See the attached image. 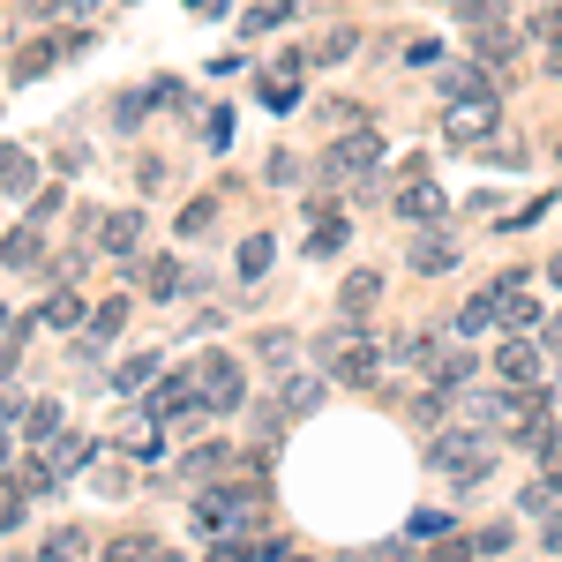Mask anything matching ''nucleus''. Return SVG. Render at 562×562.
Returning <instances> with one entry per match:
<instances>
[{"instance_id":"1","label":"nucleus","mask_w":562,"mask_h":562,"mask_svg":"<svg viewBox=\"0 0 562 562\" xmlns=\"http://www.w3.org/2000/svg\"><path fill=\"white\" fill-rule=\"evenodd\" d=\"M383 360L390 352L360 330V315H346L338 330H323V368H330L338 383H383Z\"/></svg>"},{"instance_id":"2","label":"nucleus","mask_w":562,"mask_h":562,"mask_svg":"<svg viewBox=\"0 0 562 562\" xmlns=\"http://www.w3.org/2000/svg\"><path fill=\"white\" fill-rule=\"evenodd\" d=\"M428 465L442 480H458V487H473V480H487V465H495V458H487V435L465 420V428H442L428 442Z\"/></svg>"},{"instance_id":"3","label":"nucleus","mask_w":562,"mask_h":562,"mask_svg":"<svg viewBox=\"0 0 562 562\" xmlns=\"http://www.w3.org/2000/svg\"><path fill=\"white\" fill-rule=\"evenodd\" d=\"M390 211L413 217V225H435V217H450V195L428 180V158H405L397 166V195H390Z\"/></svg>"},{"instance_id":"4","label":"nucleus","mask_w":562,"mask_h":562,"mask_svg":"<svg viewBox=\"0 0 562 562\" xmlns=\"http://www.w3.org/2000/svg\"><path fill=\"white\" fill-rule=\"evenodd\" d=\"M375 158H383V135H375V128H346L338 143H330V158H323V180L346 188V180L375 173Z\"/></svg>"},{"instance_id":"5","label":"nucleus","mask_w":562,"mask_h":562,"mask_svg":"<svg viewBox=\"0 0 562 562\" xmlns=\"http://www.w3.org/2000/svg\"><path fill=\"white\" fill-rule=\"evenodd\" d=\"M503 128V98L487 90V98H450L442 105V135L450 143H487V135Z\"/></svg>"},{"instance_id":"6","label":"nucleus","mask_w":562,"mask_h":562,"mask_svg":"<svg viewBox=\"0 0 562 562\" xmlns=\"http://www.w3.org/2000/svg\"><path fill=\"white\" fill-rule=\"evenodd\" d=\"M195 375H203V405H211V413H240V405H248V375H240L233 352H203Z\"/></svg>"},{"instance_id":"7","label":"nucleus","mask_w":562,"mask_h":562,"mask_svg":"<svg viewBox=\"0 0 562 562\" xmlns=\"http://www.w3.org/2000/svg\"><path fill=\"white\" fill-rule=\"evenodd\" d=\"M121 450L143 458V465H150V458H166V420H158L150 405H135L128 420H121Z\"/></svg>"},{"instance_id":"8","label":"nucleus","mask_w":562,"mask_h":562,"mask_svg":"<svg viewBox=\"0 0 562 562\" xmlns=\"http://www.w3.org/2000/svg\"><path fill=\"white\" fill-rule=\"evenodd\" d=\"M90 240H98L105 256H135V248H143V211H105L90 225Z\"/></svg>"},{"instance_id":"9","label":"nucleus","mask_w":562,"mask_h":562,"mask_svg":"<svg viewBox=\"0 0 562 562\" xmlns=\"http://www.w3.org/2000/svg\"><path fill=\"white\" fill-rule=\"evenodd\" d=\"M150 413H158V420H188V413H203V375H166L158 397H150Z\"/></svg>"},{"instance_id":"10","label":"nucleus","mask_w":562,"mask_h":562,"mask_svg":"<svg viewBox=\"0 0 562 562\" xmlns=\"http://www.w3.org/2000/svg\"><path fill=\"white\" fill-rule=\"evenodd\" d=\"M121 323H128V301H98V315L83 323V346H76V360H105V346L121 338Z\"/></svg>"},{"instance_id":"11","label":"nucleus","mask_w":562,"mask_h":562,"mask_svg":"<svg viewBox=\"0 0 562 562\" xmlns=\"http://www.w3.org/2000/svg\"><path fill=\"white\" fill-rule=\"evenodd\" d=\"M405 262H413L420 278H450V270H458V240H450V233H420Z\"/></svg>"},{"instance_id":"12","label":"nucleus","mask_w":562,"mask_h":562,"mask_svg":"<svg viewBox=\"0 0 562 562\" xmlns=\"http://www.w3.org/2000/svg\"><path fill=\"white\" fill-rule=\"evenodd\" d=\"M518 510H525V518H562V473H555V465L518 487Z\"/></svg>"},{"instance_id":"13","label":"nucleus","mask_w":562,"mask_h":562,"mask_svg":"<svg viewBox=\"0 0 562 562\" xmlns=\"http://www.w3.org/2000/svg\"><path fill=\"white\" fill-rule=\"evenodd\" d=\"M0 188H8V203H23V195L38 188V158H31L23 143H8V150H0Z\"/></svg>"},{"instance_id":"14","label":"nucleus","mask_w":562,"mask_h":562,"mask_svg":"<svg viewBox=\"0 0 562 562\" xmlns=\"http://www.w3.org/2000/svg\"><path fill=\"white\" fill-rule=\"evenodd\" d=\"M495 375H503V383H532V375H540V346H532V338H503Z\"/></svg>"},{"instance_id":"15","label":"nucleus","mask_w":562,"mask_h":562,"mask_svg":"<svg viewBox=\"0 0 562 562\" xmlns=\"http://www.w3.org/2000/svg\"><path fill=\"white\" fill-rule=\"evenodd\" d=\"M135 285H143L150 301H173L180 285H188V270H180L173 256H150V262H143V270H135Z\"/></svg>"},{"instance_id":"16","label":"nucleus","mask_w":562,"mask_h":562,"mask_svg":"<svg viewBox=\"0 0 562 562\" xmlns=\"http://www.w3.org/2000/svg\"><path fill=\"white\" fill-rule=\"evenodd\" d=\"M105 562H180V555L150 532H121V540H105Z\"/></svg>"},{"instance_id":"17","label":"nucleus","mask_w":562,"mask_h":562,"mask_svg":"<svg viewBox=\"0 0 562 562\" xmlns=\"http://www.w3.org/2000/svg\"><path fill=\"white\" fill-rule=\"evenodd\" d=\"M503 323V307H495V293H473V301L458 307V323H450V338H487Z\"/></svg>"},{"instance_id":"18","label":"nucleus","mask_w":562,"mask_h":562,"mask_svg":"<svg viewBox=\"0 0 562 562\" xmlns=\"http://www.w3.org/2000/svg\"><path fill=\"white\" fill-rule=\"evenodd\" d=\"M307 217H315V233H307V248H315V256L346 248V233H352V225H346V211H338V203H315Z\"/></svg>"},{"instance_id":"19","label":"nucleus","mask_w":562,"mask_h":562,"mask_svg":"<svg viewBox=\"0 0 562 562\" xmlns=\"http://www.w3.org/2000/svg\"><path fill=\"white\" fill-rule=\"evenodd\" d=\"M375 301H383V270H352L346 285H338V307L346 315H368Z\"/></svg>"},{"instance_id":"20","label":"nucleus","mask_w":562,"mask_h":562,"mask_svg":"<svg viewBox=\"0 0 562 562\" xmlns=\"http://www.w3.org/2000/svg\"><path fill=\"white\" fill-rule=\"evenodd\" d=\"M487 68H473V60H442V98H487Z\"/></svg>"},{"instance_id":"21","label":"nucleus","mask_w":562,"mask_h":562,"mask_svg":"<svg viewBox=\"0 0 562 562\" xmlns=\"http://www.w3.org/2000/svg\"><path fill=\"white\" fill-rule=\"evenodd\" d=\"M473 45H480V60H487V68H495V60H518V53H525V38L510 31V23H487V31H473Z\"/></svg>"},{"instance_id":"22","label":"nucleus","mask_w":562,"mask_h":562,"mask_svg":"<svg viewBox=\"0 0 562 562\" xmlns=\"http://www.w3.org/2000/svg\"><path fill=\"white\" fill-rule=\"evenodd\" d=\"M90 458H98L90 435H53V458H45V465H53V473H83Z\"/></svg>"},{"instance_id":"23","label":"nucleus","mask_w":562,"mask_h":562,"mask_svg":"<svg viewBox=\"0 0 562 562\" xmlns=\"http://www.w3.org/2000/svg\"><path fill=\"white\" fill-rule=\"evenodd\" d=\"M278 405H285L293 420H307V413L323 405V383H315V375H285V383H278Z\"/></svg>"},{"instance_id":"24","label":"nucleus","mask_w":562,"mask_h":562,"mask_svg":"<svg viewBox=\"0 0 562 562\" xmlns=\"http://www.w3.org/2000/svg\"><path fill=\"white\" fill-rule=\"evenodd\" d=\"M428 375H435V390H465V383H473V352H465V346H442V360H435Z\"/></svg>"},{"instance_id":"25","label":"nucleus","mask_w":562,"mask_h":562,"mask_svg":"<svg viewBox=\"0 0 562 562\" xmlns=\"http://www.w3.org/2000/svg\"><path fill=\"white\" fill-rule=\"evenodd\" d=\"M495 307H503V330H532V323H540V307L525 301V293H518V285H510V278L495 285Z\"/></svg>"},{"instance_id":"26","label":"nucleus","mask_w":562,"mask_h":562,"mask_svg":"<svg viewBox=\"0 0 562 562\" xmlns=\"http://www.w3.org/2000/svg\"><path fill=\"white\" fill-rule=\"evenodd\" d=\"M38 323H45V330H83L90 315H83V301H76V293H53V301L38 307Z\"/></svg>"},{"instance_id":"27","label":"nucleus","mask_w":562,"mask_h":562,"mask_svg":"<svg viewBox=\"0 0 562 562\" xmlns=\"http://www.w3.org/2000/svg\"><path fill=\"white\" fill-rule=\"evenodd\" d=\"M518 450H532V458H540V465H548V458H555V450H562L555 420H548V413H540V420H525V428H518Z\"/></svg>"},{"instance_id":"28","label":"nucleus","mask_w":562,"mask_h":562,"mask_svg":"<svg viewBox=\"0 0 562 562\" xmlns=\"http://www.w3.org/2000/svg\"><path fill=\"white\" fill-rule=\"evenodd\" d=\"M390 360H405V368H435V360H442V346H435L428 330H405V338L390 346Z\"/></svg>"},{"instance_id":"29","label":"nucleus","mask_w":562,"mask_h":562,"mask_svg":"<svg viewBox=\"0 0 562 562\" xmlns=\"http://www.w3.org/2000/svg\"><path fill=\"white\" fill-rule=\"evenodd\" d=\"M143 383H158V352H135V360H121L113 368V390L128 397V390H143Z\"/></svg>"},{"instance_id":"30","label":"nucleus","mask_w":562,"mask_h":562,"mask_svg":"<svg viewBox=\"0 0 562 562\" xmlns=\"http://www.w3.org/2000/svg\"><path fill=\"white\" fill-rule=\"evenodd\" d=\"M458 8V23H473V31H487V23H510V0H450Z\"/></svg>"},{"instance_id":"31","label":"nucleus","mask_w":562,"mask_h":562,"mask_svg":"<svg viewBox=\"0 0 562 562\" xmlns=\"http://www.w3.org/2000/svg\"><path fill=\"white\" fill-rule=\"evenodd\" d=\"M307 60H315V68H338V60H352V31H323V38L307 45Z\"/></svg>"},{"instance_id":"32","label":"nucleus","mask_w":562,"mask_h":562,"mask_svg":"<svg viewBox=\"0 0 562 562\" xmlns=\"http://www.w3.org/2000/svg\"><path fill=\"white\" fill-rule=\"evenodd\" d=\"M225 465H233V450H225V442H203V450H188V473H195V480H225Z\"/></svg>"},{"instance_id":"33","label":"nucleus","mask_w":562,"mask_h":562,"mask_svg":"<svg viewBox=\"0 0 562 562\" xmlns=\"http://www.w3.org/2000/svg\"><path fill=\"white\" fill-rule=\"evenodd\" d=\"M270 256H278V248H270V233H248V240H240V278L256 285L262 270H270Z\"/></svg>"},{"instance_id":"34","label":"nucleus","mask_w":562,"mask_h":562,"mask_svg":"<svg viewBox=\"0 0 562 562\" xmlns=\"http://www.w3.org/2000/svg\"><path fill=\"white\" fill-rule=\"evenodd\" d=\"M31 262H38V233H23V225H15V233H8V278H23Z\"/></svg>"},{"instance_id":"35","label":"nucleus","mask_w":562,"mask_h":562,"mask_svg":"<svg viewBox=\"0 0 562 562\" xmlns=\"http://www.w3.org/2000/svg\"><path fill=\"white\" fill-rule=\"evenodd\" d=\"M211 225H217V203H211V195H195V203L180 211V233H188V240H195V233H211Z\"/></svg>"},{"instance_id":"36","label":"nucleus","mask_w":562,"mask_h":562,"mask_svg":"<svg viewBox=\"0 0 562 562\" xmlns=\"http://www.w3.org/2000/svg\"><path fill=\"white\" fill-rule=\"evenodd\" d=\"M256 352L270 360V368H285V360H293V330H262V338H256Z\"/></svg>"},{"instance_id":"37","label":"nucleus","mask_w":562,"mask_h":562,"mask_svg":"<svg viewBox=\"0 0 562 562\" xmlns=\"http://www.w3.org/2000/svg\"><path fill=\"white\" fill-rule=\"evenodd\" d=\"M23 428H31V442H53V435H60V405H31Z\"/></svg>"},{"instance_id":"38","label":"nucleus","mask_w":562,"mask_h":562,"mask_svg":"<svg viewBox=\"0 0 562 562\" xmlns=\"http://www.w3.org/2000/svg\"><path fill=\"white\" fill-rule=\"evenodd\" d=\"M143 105H158V98H150V90H121V105H113V121H121V128H135V121H143Z\"/></svg>"},{"instance_id":"39","label":"nucleus","mask_w":562,"mask_h":562,"mask_svg":"<svg viewBox=\"0 0 562 562\" xmlns=\"http://www.w3.org/2000/svg\"><path fill=\"white\" fill-rule=\"evenodd\" d=\"M532 38H562V0H548V8H532V23H525Z\"/></svg>"},{"instance_id":"40","label":"nucleus","mask_w":562,"mask_h":562,"mask_svg":"<svg viewBox=\"0 0 562 562\" xmlns=\"http://www.w3.org/2000/svg\"><path fill=\"white\" fill-rule=\"evenodd\" d=\"M270 23H285V8H278V0H270V8H248V15H240V31H248V38H262Z\"/></svg>"},{"instance_id":"41","label":"nucleus","mask_w":562,"mask_h":562,"mask_svg":"<svg viewBox=\"0 0 562 562\" xmlns=\"http://www.w3.org/2000/svg\"><path fill=\"white\" fill-rule=\"evenodd\" d=\"M262 173H270V188H293L301 166H293V150H270V166H262Z\"/></svg>"},{"instance_id":"42","label":"nucleus","mask_w":562,"mask_h":562,"mask_svg":"<svg viewBox=\"0 0 562 562\" xmlns=\"http://www.w3.org/2000/svg\"><path fill=\"white\" fill-rule=\"evenodd\" d=\"M211 562H262V548H240V540H211Z\"/></svg>"},{"instance_id":"43","label":"nucleus","mask_w":562,"mask_h":562,"mask_svg":"<svg viewBox=\"0 0 562 562\" xmlns=\"http://www.w3.org/2000/svg\"><path fill=\"white\" fill-rule=\"evenodd\" d=\"M473 548H480V555H503V548H510V525H487Z\"/></svg>"},{"instance_id":"44","label":"nucleus","mask_w":562,"mask_h":562,"mask_svg":"<svg viewBox=\"0 0 562 562\" xmlns=\"http://www.w3.org/2000/svg\"><path fill=\"white\" fill-rule=\"evenodd\" d=\"M76 540H83V532H60V540H53L38 562H76Z\"/></svg>"},{"instance_id":"45","label":"nucleus","mask_w":562,"mask_h":562,"mask_svg":"<svg viewBox=\"0 0 562 562\" xmlns=\"http://www.w3.org/2000/svg\"><path fill=\"white\" fill-rule=\"evenodd\" d=\"M405 60H413V68H435L442 53H435V38H413V45H405Z\"/></svg>"},{"instance_id":"46","label":"nucleus","mask_w":562,"mask_h":562,"mask_svg":"<svg viewBox=\"0 0 562 562\" xmlns=\"http://www.w3.org/2000/svg\"><path fill=\"white\" fill-rule=\"evenodd\" d=\"M428 562H473V548H465V540H450V548H435Z\"/></svg>"},{"instance_id":"47","label":"nucleus","mask_w":562,"mask_h":562,"mask_svg":"<svg viewBox=\"0 0 562 562\" xmlns=\"http://www.w3.org/2000/svg\"><path fill=\"white\" fill-rule=\"evenodd\" d=\"M188 8H195V15H225L233 0H188Z\"/></svg>"},{"instance_id":"48","label":"nucleus","mask_w":562,"mask_h":562,"mask_svg":"<svg viewBox=\"0 0 562 562\" xmlns=\"http://www.w3.org/2000/svg\"><path fill=\"white\" fill-rule=\"evenodd\" d=\"M60 8H76V0H31V15H60Z\"/></svg>"},{"instance_id":"49","label":"nucleus","mask_w":562,"mask_h":562,"mask_svg":"<svg viewBox=\"0 0 562 562\" xmlns=\"http://www.w3.org/2000/svg\"><path fill=\"white\" fill-rule=\"evenodd\" d=\"M548 352H562V315H555V323H548Z\"/></svg>"},{"instance_id":"50","label":"nucleus","mask_w":562,"mask_h":562,"mask_svg":"<svg viewBox=\"0 0 562 562\" xmlns=\"http://www.w3.org/2000/svg\"><path fill=\"white\" fill-rule=\"evenodd\" d=\"M548 68H555V76H562V38H555V53H548Z\"/></svg>"},{"instance_id":"51","label":"nucleus","mask_w":562,"mask_h":562,"mask_svg":"<svg viewBox=\"0 0 562 562\" xmlns=\"http://www.w3.org/2000/svg\"><path fill=\"white\" fill-rule=\"evenodd\" d=\"M338 562H375V548H368V555H338Z\"/></svg>"},{"instance_id":"52","label":"nucleus","mask_w":562,"mask_h":562,"mask_svg":"<svg viewBox=\"0 0 562 562\" xmlns=\"http://www.w3.org/2000/svg\"><path fill=\"white\" fill-rule=\"evenodd\" d=\"M76 8H105V0H76Z\"/></svg>"},{"instance_id":"53","label":"nucleus","mask_w":562,"mask_h":562,"mask_svg":"<svg viewBox=\"0 0 562 562\" xmlns=\"http://www.w3.org/2000/svg\"><path fill=\"white\" fill-rule=\"evenodd\" d=\"M548 465H555V473H562V450H555V458H548Z\"/></svg>"},{"instance_id":"54","label":"nucleus","mask_w":562,"mask_h":562,"mask_svg":"<svg viewBox=\"0 0 562 562\" xmlns=\"http://www.w3.org/2000/svg\"><path fill=\"white\" fill-rule=\"evenodd\" d=\"M285 562H307V555H285Z\"/></svg>"},{"instance_id":"55","label":"nucleus","mask_w":562,"mask_h":562,"mask_svg":"<svg viewBox=\"0 0 562 562\" xmlns=\"http://www.w3.org/2000/svg\"><path fill=\"white\" fill-rule=\"evenodd\" d=\"M555 150H562V143H555Z\"/></svg>"}]
</instances>
